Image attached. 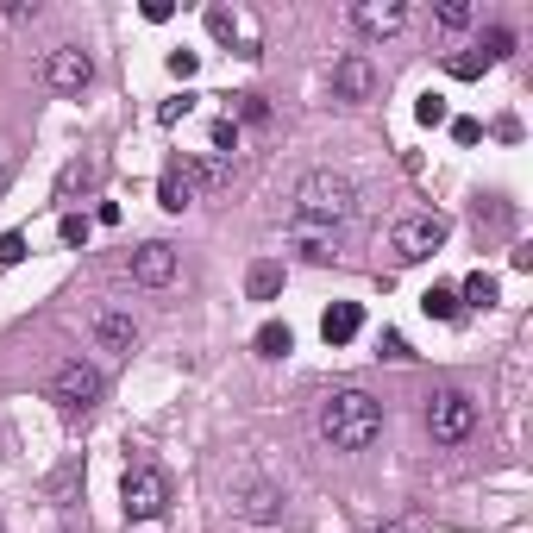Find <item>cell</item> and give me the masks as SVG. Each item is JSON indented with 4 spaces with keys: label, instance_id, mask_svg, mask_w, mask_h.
<instances>
[{
    "label": "cell",
    "instance_id": "1",
    "mask_svg": "<svg viewBox=\"0 0 533 533\" xmlns=\"http://www.w3.org/2000/svg\"><path fill=\"white\" fill-rule=\"evenodd\" d=\"M314 427H320V439H327L333 452H364V446L383 439V402L364 396V389H333V396L320 402Z\"/></svg>",
    "mask_w": 533,
    "mask_h": 533
},
{
    "label": "cell",
    "instance_id": "2",
    "mask_svg": "<svg viewBox=\"0 0 533 533\" xmlns=\"http://www.w3.org/2000/svg\"><path fill=\"white\" fill-rule=\"evenodd\" d=\"M352 207H358V182L339 176V170H314V176H301V189H295V220L301 226H327L333 233Z\"/></svg>",
    "mask_w": 533,
    "mask_h": 533
},
{
    "label": "cell",
    "instance_id": "3",
    "mask_svg": "<svg viewBox=\"0 0 533 533\" xmlns=\"http://www.w3.org/2000/svg\"><path fill=\"white\" fill-rule=\"evenodd\" d=\"M226 496H233V508H239L245 521H258V527H270L276 515H283V490L264 477V465H258L251 452L233 465V477H226Z\"/></svg>",
    "mask_w": 533,
    "mask_h": 533
},
{
    "label": "cell",
    "instance_id": "4",
    "mask_svg": "<svg viewBox=\"0 0 533 533\" xmlns=\"http://www.w3.org/2000/svg\"><path fill=\"white\" fill-rule=\"evenodd\" d=\"M101 396H107V377L95 364H82V358H69V364H57L51 370V402L76 421V414H95L101 408Z\"/></svg>",
    "mask_w": 533,
    "mask_h": 533
},
{
    "label": "cell",
    "instance_id": "5",
    "mask_svg": "<svg viewBox=\"0 0 533 533\" xmlns=\"http://www.w3.org/2000/svg\"><path fill=\"white\" fill-rule=\"evenodd\" d=\"M446 214H402L389 226V251H396V264H427L439 258V245H446Z\"/></svg>",
    "mask_w": 533,
    "mask_h": 533
},
{
    "label": "cell",
    "instance_id": "6",
    "mask_svg": "<svg viewBox=\"0 0 533 533\" xmlns=\"http://www.w3.org/2000/svg\"><path fill=\"white\" fill-rule=\"evenodd\" d=\"M120 508H126V521H157L170 508V477L157 465H132L120 477Z\"/></svg>",
    "mask_w": 533,
    "mask_h": 533
},
{
    "label": "cell",
    "instance_id": "7",
    "mask_svg": "<svg viewBox=\"0 0 533 533\" xmlns=\"http://www.w3.org/2000/svg\"><path fill=\"white\" fill-rule=\"evenodd\" d=\"M427 433L439 439V446H465V439L477 433V402L465 396V389H439V396L427 402Z\"/></svg>",
    "mask_w": 533,
    "mask_h": 533
},
{
    "label": "cell",
    "instance_id": "8",
    "mask_svg": "<svg viewBox=\"0 0 533 533\" xmlns=\"http://www.w3.org/2000/svg\"><path fill=\"white\" fill-rule=\"evenodd\" d=\"M44 88H51V95H82L88 82H95V57L88 51H76V44H57L51 57H44Z\"/></svg>",
    "mask_w": 533,
    "mask_h": 533
},
{
    "label": "cell",
    "instance_id": "9",
    "mask_svg": "<svg viewBox=\"0 0 533 533\" xmlns=\"http://www.w3.org/2000/svg\"><path fill=\"white\" fill-rule=\"evenodd\" d=\"M132 283H145V289H164V283H176V251H170L164 239L138 245V251H132Z\"/></svg>",
    "mask_w": 533,
    "mask_h": 533
},
{
    "label": "cell",
    "instance_id": "10",
    "mask_svg": "<svg viewBox=\"0 0 533 533\" xmlns=\"http://www.w3.org/2000/svg\"><path fill=\"white\" fill-rule=\"evenodd\" d=\"M408 26V7L402 0H364V7H352V32H364V38H396Z\"/></svg>",
    "mask_w": 533,
    "mask_h": 533
},
{
    "label": "cell",
    "instance_id": "11",
    "mask_svg": "<svg viewBox=\"0 0 533 533\" xmlns=\"http://www.w3.org/2000/svg\"><path fill=\"white\" fill-rule=\"evenodd\" d=\"M333 95L339 101H370L377 95V69H370V57H339L333 63Z\"/></svg>",
    "mask_w": 533,
    "mask_h": 533
},
{
    "label": "cell",
    "instance_id": "12",
    "mask_svg": "<svg viewBox=\"0 0 533 533\" xmlns=\"http://www.w3.org/2000/svg\"><path fill=\"white\" fill-rule=\"evenodd\" d=\"M358 333H364V308H358V301H333V308L320 314V339H327V345H352Z\"/></svg>",
    "mask_w": 533,
    "mask_h": 533
},
{
    "label": "cell",
    "instance_id": "13",
    "mask_svg": "<svg viewBox=\"0 0 533 533\" xmlns=\"http://www.w3.org/2000/svg\"><path fill=\"white\" fill-rule=\"evenodd\" d=\"M95 345L101 352H132L138 345V327H132V314H120V308H107V314H95Z\"/></svg>",
    "mask_w": 533,
    "mask_h": 533
},
{
    "label": "cell",
    "instance_id": "14",
    "mask_svg": "<svg viewBox=\"0 0 533 533\" xmlns=\"http://www.w3.org/2000/svg\"><path fill=\"white\" fill-rule=\"evenodd\" d=\"M189 201H195V182H189V170H182V157H176V164L157 176V207H164V214H182Z\"/></svg>",
    "mask_w": 533,
    "mask_h": 533
},
{
    "label": "cell",
    "instance_id": "15",
    "mask_svg": "<svg viewBox=\"0 0 533 533\" xmlns=\"http://www.w3.org/2000/svg\"><path fill=\"white\" fill-rule=\"evenodd\" d=\"M88 189H95V157H69L57 170V201H82Z\"/></svg>",
    "mask_w": 533,
    "mask_h": 533
},
{
    "label": "cell",
    "instance_id": "16",
    "mask_svg": "<svg viewBox=\"0 0 533 533\" xmlns=\"http://www.w3.org/2000/svg\"><path fill=\"white\" fill-rule=\"evenodd\" d=\"M207 32H214L220 44H245L239 57H258V51H251V44H258V38L245 32V19H239V13H226V7H207Z\"/></svg>",
    "mask_w": 533,
    "mask_h": 533
},
{
    "label": "cell",
    "instance_id": "17",
    "mask_svg": "<svg viewBox=\"0 0 533 533\" xmlns=\"http://www.w3.org/2000/svg\"><path fill=\"white\" fill-rule=\"evenodd\" d=\"M458 301H471V308H496V301H502V283H496L490 270H471L465 283H458Z\"/></svg>",
    "mask_w": 533,
    "mask_h": 533
},
{
    "label": "cell",
    "instance_id": "18",
    "mask_svg": "<svg viewBox=\"0 0 533 533\" xmlns=\"http://www.w3.org/2000/svg\"><path fill=\"white\" fill-rule=\"evenodd\" d=\"M276 289H283V264H251V276H245V295L251 301H276Z\"/></svg>",
    "mask_w": 533,
    "mask_h": 533
},
{
    "label": "cell",
    "instance_id": "19",
    "mask_svg": "<svg viewBox=\"0 0 533 533\" xmlns=\"http://www.w3.org/2000/svg\"><path fill=\"white\" fill-rule=\"evenodd\" d=\"M251 345H258V358H289V352H295V333L283 327V320H264Z\"/></svg>",
    "mask_w": 533,
    "mask_h": 533
},
{
    "label": "cell",
    "instance_id": "20",
    "mask_svg": "<svg viewBox=\"0 0 533 533\" xmlns=\"http://www.w3.org/2000/svg\"><path fill=\"white\" fill-rule=\"evenodd\" d=\"M295 245H301V258H308V264H327L333 258V233H327V226H301L295 220Z\"/></svg>",
    "mask_w": 533,
    "mask_h": 533
},
{
    "label": "cell",
    "instance_id": "21",
    "mask_svg": "<svg viewBox=\"0 0 533 533\" xmlns=\"http://www.w3.org/2000/svg\"><path fill=\"white\" fill-rule=\"evenodd\" d=\"M421 314H427V320H465V301H458V289H439V283H433V289L421 295Z\"/></svg>",
    "mask_w": 533,
    "mask_h": 533
},
{
    "label": "cell",
    "instance_id": "22",
    "mask_svg": "<svg viewBox=\"0 0 533 533\" xmlns=\"http://www.w3.org/2000/svg\"><path fill=\"white\" fill-rule=\"evenodd\" d=\"M207 145H214V157H220V164H233V151H239V126H233V120H214Z\"/></svg>",
    "mask_w": 533,
    "mask_h": 533
},
{
    "label": "cell",
    "instance_id": "23",
    "mask_svg": "<svg viewBox=\"0 0 533 533\" xmlns=\"http://www.w3.org/2000/svg\"><path fill=\"white\" fill-rule=\"evenodd\" d=\"M88 233H95V220H88V214H63V226H57V239H63L69 251H82Z\"/></svg>",
    "mask_w": 533,
    "mask_h": 533
},
{
    "label": "cell",
    "instance_id": "24",
    "mask_svg": "<svg viewBox=\"0 0 533 533\" xmlns=\"http://www.w3.org/2000/svg\"><path fill=\"white\" fill-rule=\"evenodd\" d=\"M226 120H233V126H239V120H245V126H264V120H270V107H264V95H239Z\"/></svg>",
    "mask_w": 533,
    "mask_h": 533
},
{
    "label": "cell",
    "instance_id": "25",
    "mask_svg": "<svg viewBox=\"0 0 533 533\" xmlns=\"http://www.w3.org/2000/svg\"><path fill=\"white\" fill-rule=\"evenodd\" d=\"M446 69H452L458 82H477V76H483L490 63H483V51H458V57H446Z\"/></svg>",
    "mask_w": 533,
    "mask_h": 533
},
{
    "label": "cell",
    "instance_id": "26",
    "mask_svg": "<svg viewBox=\"0 0 533 533\" xmlns=\"http://www.w3.org/2000/svg\"><path fill=\"white\" fill-rule=\"evenodd\" d=\"M496 57H515V32H502V26L483 32V63H496Z\"/></svg>",
    "mask_w": 533,
    "mask_h": 533
},
{
    "label": "cell",
    "instance_id": "27",
    "mask_svg": "<svg viewBox=\"0 0 533 533\" xmlns=\"http://www.w3.org/2000/svg\"><path fill=\"white\" fill-rule=\"evenodd\" d=\"M414 113H421V126H446V120H452L446 95H421V107H414Z\"/></svg>",
    "mask_w": 533,
    "mask_h": 533
},
{
    "label": "cell",
    "instance_id": "28",
    "mask_svg": "<svg viewBox=\"0 0 533 533\" xmlns=\"http://www.w3.org/2000/svg\"><path fill=\"white\" fill-rule=\"evenodd\" d=\"M433 19H439L446 32H465V26H471V7H465V0H446V7H439Z\"/></svg>",
    "mask_w": 533,
    "mask_h": 533
},
{
    "label": "cell",
    "instance_id": "29",
    "mask_svg": "<svg viewBox=\"0 0 533 533\" xmlns=\"http://www.w3.org/2000/svg\"><path fill=\"white\" fill-rule=\"evenodd\" d=\"M377 358H389V364H408L414 352H408V339H402V333H383V339H377Z\"/></svg>",
    "mask_w": 533,
    "mask_h": 533
},
{
    "label": "cell",
    "instance_id": "30",
    "mask_svg": "<svg viewBox=\"0 0 533 533\" xmlns=\"http://www.w3.org/2000/svg\"><path fill=\"white\" fill-rule=\"evenodd\" d=\"M26 258V233H0V270H13Z\"/></svg>",
    "mask_w": 533,
    "mask_h": 533
},
{
    "label": "cell",
    "instance_id": "31",
    "mask_svg": "<svg viewBox=\"0 0 533 533\" xmlns=\"http://www.w3.org/2000/svg\"><path fill=\"white\" fill-rule=\"evenodd\" d=\"M189 113H195V95H176V101H164V107H157V120H164V126H176V120H189Z\"/></svg>",
    "mask_w": 533,
    "mask_h": 533
},
{
    "label": "cell",
    "instance_id": "32",
    "mask_svg": "<svg viewBox=\"0 0 533 533\" xmlns=\"http://www.w3.org/2000/svg\"><path fill=\"white\" fill-rule=\"evenodd\" d=\"M195 69H201V57H195V51H170V76H176V82H189Z\"/></svg>",
    "mask_w": 533,
    "mask_h": 533
},
{
    "label": "cell",
    "instance_id": "33",
    "mask_svg": "<svg viewBox=\"0 0 533 533\" xmlns=\"http://www.w3.org/2000/svg\"><path fill=\"white\" fill-rule=\"evenodd\" d=\"M452 138H458V145H477L483 126H477V120H452Z\"/></svg>",
    "mask_w": 533,
    "mask_h": 533
},
{
    "label": "cell",
    "instance_id": "34",
    "mask_svg": "<svg viewBox=\"0 0 533 533\" xmlns=\"http://www.w3.org/2000/svg\"><path fill=\"white\" fill-rule=\"evenodd\" d=\"M364 533H408L402 521H383V527H364Z\"/></svg>",
    "mask_w": 533,
    "mask_h": 533
},
{
    "label": "cell",
    "instance_id": "35",
    "mask_svg": "<svg viewBox=\"0 0 533 533\" xmlns=\"http://www.w3.org/2000/svg\"><path fill=\"white\" fill-rule=\"evenodd\" d=\"M7 182H13V170H7V157H0V189H7Z\"/></svg>",
    "mask_w": 533,
    "mask_h": 533
}]
</instances>
